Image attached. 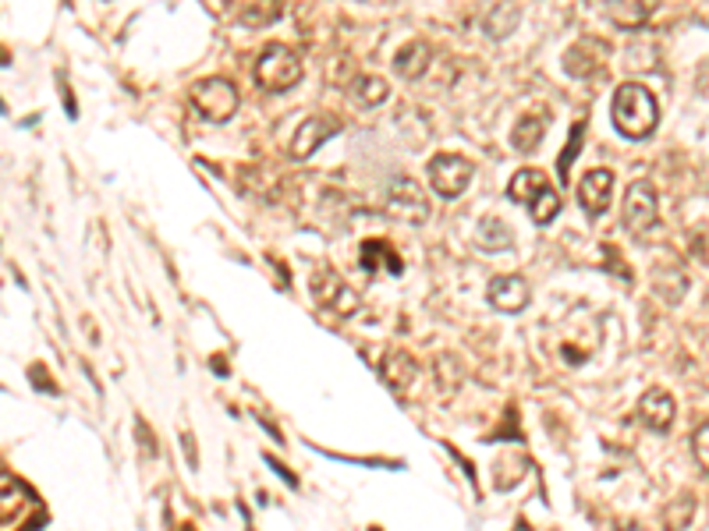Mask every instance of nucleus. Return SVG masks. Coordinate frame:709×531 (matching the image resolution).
I'll return each instance as SVG.
<instances>
[{"label":"nucleus","mask_w":709,"mask_h":531,"mask_svg":"<svg viewBox=\"0 0 709 531\" xmlns=\"http://www.w3.org/2000/svg\"><path fill=\"white\" fill-rule=\"evenodd\" d=\"M338 131H341L338 117H309V121H302L295 131V142H292V160H309L327 139H334Z\"/></svg>","instance_id":"11"},{"label":"nucleus","mask_w":709,"mask_h":531,"mask_svg":"<svg viewBox=\"0 0 709 531\" xmlns=\"http://www.w3.org/2000/svg\"><path fill=\"white\" fill-rule=\"evenodd\" d=\"M302 82V57L284 47V43H270L256 61V85L263 93H287Z\"/></svg>","instance_id":"3"},{"label":"nucleus","mask_w":709,"mask_h":531,"mask_svg":"<svg viewBox=\"0 0 709 531\" xmlns=\"http://www.w3.org/2000/svg\"><path fill=\"white\" fill-rule=\"evenodd\" d=\"M621 220H625V227L635 234V238H642L649 234L657 224H660V202H657V188L649 181H635L628 191H625V210H621Z\"/></svg>","instance_id":"7"},{"label":"nucleus","mask_w":709,"mask_h":531,"mask_svg":"<svg viewBox=\"0 0 709 531\" xmlns=\"http://www.w3.org/2000/svg\"><path fill=\"white\" fill-rule=\"evenodd\" d=\"M486 302L497 308V312H522L529 305V284L518 273H504V276H494L486 287Z\"/></svg>","instance_id":"10"},{"label":"nucleus","mask_w":709,"mask_h":531,"mask_svg":"<svg viewBox=\"0 0 709 531\" xmlns=\"http://www.w3.org/2000/svg\"><path fill=\"white\" fill-rule=\"evenodd\" d=\"M586 139V121H575L571 125V139L568 145H564V156H560V181H568V174H571V160L578 156V142Z\"/></svg>","instance_id":"23"},{"label":"nucleus","mask_w":709,"mask_h":531,"mask_svg":"<svg viewBox=\"0 0 709 531\" xmlns=\"http://www.w3.org/2000/svg\"><path fill=\"white\" fill-rule=\"evenodd\" d=\"M508 199L529 205V216H532L535 227L554 224V220L560 216V196L554 191V185H550V177L543 170H535V167H522L511 177Z\"/></svg>","instance_id":"2"},{"label":"nucleus","mask_w":709,"mask_h":531,"mask_svg":"<svg viewBox=\"0 0 709 531\" xmlns=\"http://www.w3.org/2000/svg\"><path fill=\"white\" fill-rule=\"evenodd\" d=\"M426 174H429L433 191H437L440 199H458L461 191L472 185L475 164H472V160L461 156V153H440V156L429 160Z\"/></svg>","instance_id":"6"},{"label":"nucleus","mask_w":709,"mask_h":531,"mask_svg":"<svg viewBox=\"0 0 709 531\" xmlns=\"http://www.w3.org/2000/svg\"><path fill=\"white\" fill-rule=\"evenodd\" d=\"M639 422L646 425V429H653V433H671V425H674V397L667 390H646L639 397Z\"/></svg>","instance_id":"13"},{"label":"nucleus","mask_w":709,"mask_h":531,"mask_svg":"<svg viewBox=\"0 0 709 531\" xmlns=\"http://www.w3.org/2000/svg\"><path fill=\"white\" fill-rule=\"evenodd\" d=\"M611 199H614V174L606 167H592L582 177V185H578V205L589 213V220H600L611 210Z\"/></svg>","instance_id":"9"},{"label":"nucleus","mask_w":709,"mask_h":531,"mask_svg":"<svg viewBox=\"0 0 709 531\" xmlns=\"http://www.w3.org/2000/svg\"><path fill=\"white\" fill-rule=\"evenodd\" d=\"M475 245H480L483 252H508L515 245V231L497 216H483L480 227H475Z\"/></svg>","instance_id":"17"},{"label":"nucleus","mask_w":709,"mask_h":531,"mask_svg":"<svg viewBox=\"0 0 709 531\" xmlns=\"http://www.w3.org/2000/svg\"><path fill=\"white\" fill-rule=\"evenodd\" d=\"M380 376L387 379V387H390V390L404 393L409 387H415V379H418V365H415L412 354H404V351H387V354H383V362H380Z\"/></svg>","instance_id":"14"},{"label":"nucleus","mask_w":709,"mask_h":531,"mask_svg":"<svg viewBox=\"0 0 709 531\" xmlns=\"http://www.w3.org/2000/svg\"><path fill=\"white\" fill-rule=\"evenodd\" d=\"M387 213L394 220H404V224H426L429 220V202L423 196V188L409 177H398V181H390L387 188Z\"/></svg>","instance_id":"8"},{"label":"nucleus","mask_w":709,"mask_h":531,"mask_svg":"<svg viewBox=\"0 0 709 531\" xmlns=\"http://www.w3.org/2000/svg\"><path fill=\"white\" fill-rule=\"evenodd\" d=\"M543 135H546L543 114H525L522 121L515 125V131H511V145H515L518 153H532L535 145L543 142Z\"/></svg>","instance_id":"20"},{"label":"nucleus","mask_w":709,"mask_h":531,"mask_svg":"<svg viewBox=\"0 0 709 531\" xmlns=\"http://www.w3.org/2000/svg\"><path fill=\"white\" fill-rule=\"evenodd\" d=\"M611 121H614V128L621 131V135L631 139V142L649 139L657 131V125H660V107H657L653 93H649V88L639 85V82L617 85V93L611 99Z\"/></svg>","instance_id":"1"},{"label":"nucleus","mask_w":709,"mask_h":531,"mask_svg":"<svg viewBox=\"0 0 709 531\" xmlns=\"http://www.w3.org/2000/svg\"><path fill=\"white\" fill-rule=\"evenodd\" d=\"M614 531H642V528H639V524H631V521H621Z\"/></svg>","instance_id":"25"},{"label":"nucleus","mask_w":709,"mask_h":531,"mask_svg":"<svg viewBox=\"0 0 709 531\" xmlns=\"http://www.w3.org/2000/svg\"><path fill=\"white\" fill-rule=\"evenodd\" d=\"M387 96H390V85L376 75H358L352 82V99L358 107H380V103H387Z\"/></svg>","instance_id":"21"},{"label":"nucleus","mask_w":709,"mask_h":531,"mask_svg":"<svg viewBox=\"0 0 709 531\" xmlns=\"http://www.w3.org/2000/svg\"><path fill=\"white\" fill-rule=\"evenodd\" d=\"M188 99H192V107L213 125L231 121L238 110V88L227 79H199L192 88H188Z\"/></svg>","instance_id":"4"},{"label":"nucleus","mask_w":709,"mask_h":531,"mask_svg":"<svg viewBox=\"0 0 709 531\" xmlns=\"http://www.w3.org/2000/svg\"><path fill=\"white\" fill-rule=\"evenodd\" d=\"M358 259H362V270H366V273L383 270V266H387V273H394V276L404 270L401 256L390 245H383V241H366V245H362V256Z\"/></svg>","instance_id":"18"},{"label":"nucleus","mask_w":709,"mask_h":531,"mask_svg":"<svg viewBox=\"0 0 709 531\" xmlns=\"http://www.w3.org/2000/svg\"><path fill=\"white\" fill-rule=\"evenodd\" d=\"M692 521H696V496H688V493H682L674 504H667V510H663V528L667 531H685Z\"/></svg>","instance_id":"22"},{"label":"nucleus","mask_w":709,"mask_h":531,"mask_svg":"<svg viewBox=\"0 0 709 531\" xmlns=\"http://www.w3.org/2000/svg\"><path fill=\"white\" fill-rule=\"evenodd\" d=\"M518 19H522V14H518V4H515V0H500L497 8H489L483 28H486V36H494V39H508V36L515 33Z\"/></svg>","instance_id":"19"},{"label":"nucleus","mask_w":709,"mask_h":531,"mask_svg":"<svg viewBox=\"0 0 709 531\" xmlns=\"http://www.w3.org/2000/svg\"><path fill=\"white\" fill-rule=\"evenodd\" d=\"M309 287L316 294V302H320L330 316H338V319H352L358 312V294L344 284V276L338 270H330V266H320V270H312V280H309Z\"/></svg>","instance_id":"5"},{"label":"nucleus","mask_w":709,"mask_h":531,"mask_svg":"<svg viewBox=\"0 0 709 531\" xmlns=\"http://www.w3.org/2000/svg\"><path fill=\"white\" fill-rule=\"evenodd\" d=\"M429 61H433V47H429V43L412 39V43H404V47L394 54V71H398L401 79H423Z\"/></svg>","instance_id":"16"},{"label":"nucleus","mask_w":709,"mask_h":531,"mask_svg":"<svg viewBox=\"0 0 709 531\" xmlns=\"http://www.w3.org/2000/svg\"><path fill=\"white\" fill-rule=\"evenodd\" d=\"M653 11L657 0H606V19L617 28H642Z\"/></svg>","instance_id":"15"},{"label":"nucleus","mask_w":709,"mask_h":531,"mask_svg":"<svg viewBox=\"0 0 709 531\" xmlns=\"http://www.w3.org/2000/svg\"><path fill=\"white\" fill-rule=\"evenodd\" d=\"M224 8L245 28H267L281 19L284 0H224Z\"/></svg>","instance_id":"12"},{"label":"nucleus","mask_w":709,"mask_h":531,"mask_svg":"<svg viewBox=\"0 0 709 531\" xmlns=\"http://www.w3.org/2000/svg\"><path fill=\"white\" fill-rule=\"evenodd\" d=\"M692 453H696V464L709 475V422H702L696 436H692Z\"/></svg>","instance_id":"24"}]
</instances>
